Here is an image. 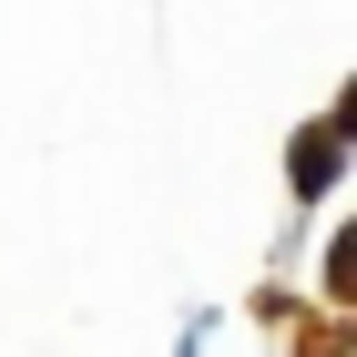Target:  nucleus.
Listing matches in <instances>:
<instances>
[{"instance_id":"nucleus-1","label":"nucleus","mask_w":357,"mask_h":357,"mask_svg":"<svg viewBox=\"0 0 357 357\" xmlns=\"http://www.w3.org/2000/svg\"><path fill=\"white\" fill-rule=\"evenodd\" d=\"M337 133H347V112H337V123H317V133L296 143V194H327V184H337Z\"/></svg>"}]
</instances>
